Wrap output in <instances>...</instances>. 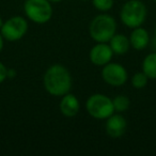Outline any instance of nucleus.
I'll return each mask as SVG.
<instances>
[{
	"instance_id": "obj_1",
	"label": "nucleus",
	"mask_w": 156,
	"mask_h": 156,
	"mask_svg": "<svg viewBox=\"0 0 156 156\" xmlns=\"http://www.w3.org/2000/svg\"><path fill=\"white\" fill-rule=\"evenodd\" d=\"M45 90L52 96H63L72 88V76L69 71L61 64H54L46 69L43 76Z\"/></svg>"
},
{
	"instance_id": "obj_2",
	"label": "nucleus",
	"mask_w": 156,
	"mask_h": 156,
	"mask_svg": "<svg viewBox=\"0 0 156 156\" xmlns=\"http://www.w3.org/2000/svg\"><path fill=\"white\" fill-rule=\"evenodd\" d=\"M117 23L112 16L108 14H98L90 23L89 32L92 40L98 43H108L115 34Z\"/></svg>"
},
{
	"instance_id": "obj_3",
	"label": "nucleus",
	"mask_w": 156,
	"mask_h": 156,
	"mask_svg": "<svg viewBox=\"0 0 156 156\" xmlns=\"http://www.w3.org/2000/svg\"><path fill=\"white\" fill-rule=\"evenodd\" d=\"M147 10L141 0H128L120 12L121 22L128 28H137L144 23Z\"/></svg>"
},
{
	"instance_id": "obj_4",
	"label": "nucleus",
	"mask_w": 156,
	"mask_h": 156,
	"mask_svg": "<svg viewBox=\"0 0 156 156\" xmlns=\"http://www.w3.org/2000/svg\"><path fill=\"white\" fill-rule=\"evenodd\" d=\"M86 109L92 118L98 120H106L115 113L112 100L102 93L90 95L86 102Z\"/></svg>"
},
{
	"instance_id": "obj_5",
	"label": "nucleus",
	"mask_w": 156,
	"mask_h": 156,
	"mask_svg": "<svg viewBox=\"0 0 156 156\" xmlns=\"http://www.w3.org/2000/svg\"><path fill=\"white\" fill-rule=\"evenodd\" d=\"M24 11L27 18L35 24H46L52 17L51 2L48 0H26Z\"/></svg>"
},
{
	"instance_id": "obj_6",
	"label": "nucleus",
	"mask_w": 156,
	"mask_h": 156,
	"mask_svg": "<svg viewBox=\"0 0 156 156\" xmlns=\"http://www.w3.org/2000/svg\"><path fill=\"white\" fill-rule=\"evenodd\" d=\"M28 31V22L23 16H13L3 22L0 33L9 42H16L23 39Z\"/></svg>"
},
{
	"instance_id": "obj_7",
	"label": "nucleus",
	"mask_w": 156,
	"mask_h": 156,
	"mask_svg": "<svg viewBox=\"0 0 156 156\" xmlns=\"http://www.w3.org/2000/svg\"><path fill=\"white\" fill-rule=\"evenodd\" d=\"M102 78L107 85L112 87H121L127 81L128 74L123 65L109 62L103 66Z\"/></svg>"
},
{
	"instance_id": "obj_8",
	"label": "nucleus",
	"mask_w": 156,
	"mask_h": 156,
	"mask_svg": "<svg viewBox=\"0 0 156 156\" xmlns=\"http://www.w3.org/2000/svg\"><path fill=\"white\" fill-rule=\"evenodd\" d=\"M106 133L110 138L118 139L122 137L127 128V121L120 113H112L109 118L106 119L105 124Z\"/></svg>"
},
{
	"instance_id": "obj_9",
	"label": "nucleus",
	"mask_w": 156,
	"mask_h": 156,
	"mask_svg": "<svg viewBox=\"0 0 156 156\" xmlns=\"http://www.w3.org/2000/svg\"><path fill=\"white\" fill-rule=\"evenodd\" d=\"M113 56V51L109 44L107 43H98L90 50V61L94 65L104 66L107 63L111 62Z\"/></svg>"
},
{
	"instance_id": "obj_10",
	"label": "nucleus",
	"mask_w": 156,
	"mask_h": 156,
	"mask_svg": "<svg viewBox=\"0 0 156 156\" xmlns=\"http://www.w3.org/2000/svg\"><path fill=\"white\" fill-rule=\"evenodd\" d=\"M60 111L64 117L73 118L77 115L80 109V103L74 94L66 93L62 96L60 102Z\"/></svg>"
},
{
	"instance_id": "obj_11",
	"label": "nucleus",
	"mask_w": 156,
	"mask_h": 156,
	"mask_svg": "<svg viewBox=\"0 0 156 156\" xmlns=\"http://www.w3.org/2000/svg\"><path fill=\"white\" fill-rule=\"evenodd\" d=\"M129 43L134 49L142 50L147 48V46L150 43V35L149 32L144 28L137 27L134 28L129 35Z\"/></svg>"
},
{
	"instance_id": "obj_12",
	"label": "nucleus",
	"mask_w": 156,
	"mask_h": 156,
	"mask_svg": "<svg viewBox=\"0 0 156 156\" xmlns=\"http://www.w3.org/2000/svg\"><path fill=\"white\" fill-rule=\"evenodd\" d=\"M108 43L109 46L111 47V49H112L113 54L119 55V56L125 55L129 50L130 47L129 37H127L124 34H117L115 33Z\"/></svg>"
},
{
	"instance_id": "obj_13",
	"label": "nucleus",
	"mask_w": 156,
	"mask_h": 156,
	"mask_svg": "<svg viewBox=\"0 0 156 156\" xmlns=\"http://www.w3.org/2000/svg\"><path fill=\"white\" fill-rule=\"evenodd\" d=\"M142 72L149 79H156V51L144 57L142 61Z\"/></svg>"
},
{
	"instance_id": "obj_14",
	"label": "nucleus",
	"mask_w": 156,
	"mask_h": 156,
	"mask_svg": "<svg viewBox=\"0 0 156 156\" xmlns=\"http://www.w3.org/2000/svg\"><path fill=\"white\" fill-rule=\"evenodd\" d=\"M115 112H124L129 108L130 101L125 95H117L112 100Z\"/></svg>"
},
{
	"instance_id": "obj_15",
	"label": "nucleus",
	"mask_w": 156,
	"mask_h": 156,
	"mask_svg": "<svg viewBox=\"0 0 156 156\" xmlns=\"http://www.w3.org/2000/svg\"><path fill=\"white\" fill-rule=\"evenodd\" d=\"M147 81H149V78L143 72H138V73L134 74L130 79L132 86L135 89H143L147 85Z\"/></svg>"
},
{
	"instance_id": "obj_16",
	"label": "nucleus",
	"mask_w": 156,
	"mask_h": 156,
	"mask_svg": "<svg viewBox=\"0 0 156 156\" xmlns=\"http://www.w3.org/2000/svg\"><path fill=\"white\" fill-rule=\"evenodd\" d=\"M92 5L101 12H107L113 7V0H92Z\"/></svg>"
},
{
	"instance_id": "obj_17",
	"label": "nucleus",
	"mask_w": 156,
	"mask_h": 156,
	"mask_svg": "<svg viewBox=\"0 0 156 156\" xmlns=\"http://www.w3.org/2000/svg\"><path fill=\"white\" fill-rule=\"evenodd\" d=\"M7 78H8V67L0 61V83H2Z\"/></svg>"
},
{
	"instance_id": "obj_18",
	"label": "nucleus",
	"mask_w": 156,
	"mask_h": 156,
	"mask_svg": "<svg viewBox=\"0 0 156 156\" xmlns=\"http://www.w3.org/2000/svg\"><path fill=\"white\" fill-rule=\"evenodd\" d=\"M16 76V72L14 69H8V78H10V79H12V78H14Z\"/></svg>"
},
{
	"instance_id": "obj_19",
	"label": "nucleus",
	"mask_w": 156,
	"mask_h": 156,
	"mask_svg": "<svg viewBox=\"0 0 156 156\" xmlns=\"http://www.w3.org/2000/svg\"><path fill=\"white\" fill-rule=\"evenodd\" d=\"M3 43H5V39H3V37L0 33V52L2 51L3 49Z\"/></svg>"
},
{
	"instance_id": "obj_20",
	"label": "nucleus",
	"mask_w": 156,
	"mask_h": 156,
	"mask_svg": "<svg viewBox=\"0 0 156 156\" xmlns=\"http://www.w3.org/2000/svg\"><path fill=\"white\" fill-rule=\"evenodd\" d=\"M151 43H152V48L155 49V51H156V37H154V39L151 41Z\"/></svg>"
},
{
	"instance_id": "obj_21",
	"label": "nucleus",
	"mask_w": 156,
	"mask_h": 156,
	"mask_svg": "<svg viewBox=\"0 0 156 156\" xmlns=\"http://www.w3.org/2000/svg\"><path fill=\"white\" fill-rule=\"evenodd\" d=\"M48 1H50V2H61L63 0H48Z\"/></svg>"
},
{
	"instance_id": "obj_22",
	"label": "nucleus",
	"mask_w": 156,
	"mask_h": 156,
	"mask_svg": "<svg viewBox=\"0 0 156 156\" xmlns=\"http://www.w3.org/2000/svg\"><path fill=\"white\" fill-rule=\"evenodd\" d=\"M2 25H3V20H2V18H1V16H0V29H1Z\"/></svg>"
},
{
	"instance_id": "obj_23",
	"label": "nucleus",
	"mask_w": 156,
	"mask_h": 156,
	"mask_svg": "<svg viewBox=\"0 0 156 156\" xmlns=\"http://www.w3.org/2000/svg\"><path fill=\"white\" fill-rule=\"evenodd\" d=\"M154 34H155V35H154V37H156V27H155V32H154Z\"/></svg>"
},
{
	"instance_id": "obj_24",
	"label": "nucleus",
	"mask_w": 156,
	"mask_h": 156,
	"mask_svg": "<svg viewBox=\"0 0 156 156\" xmlns=\"http://www.w3.org/2000/svg\"><path fill=\"white\" fill-rule=\"evenodd\" d=\"M154 1H155V2H156V0H154Z\"/></svg>"
},
{
	"instance_id": "obj_25",
	"label": "nucleus",
	"mask_w": 156,
	"mask_h": 156,
	"mask_svg": "<svg viewBox=\"0 0 156 156\" xmlns=\"http://www.w3.org/2000/svg\"><path fill=\"white\" fill-rule=\"evenodd\" d=\"M83 1H86V0H83Z\"/></svg>"
}]
</instances>
